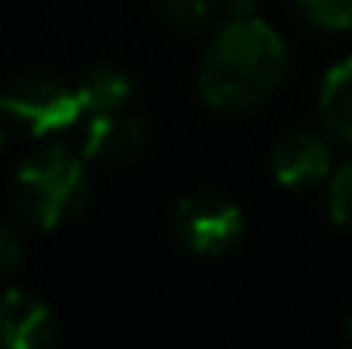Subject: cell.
<instances>
[{"label": "cell", "instance_id": "6da1fadb", "mask_svg": "<svg viewBox=\"0 0 352 349\" xmlns=\"http://www.w3.org/2000/svg\"><path fill=\"white\" fill-rule=\"evenodd\" d=\"M287 76V48L284 38L263 24L256 14L230 17L216 28L202 65H199V93L212 110H253Z\"/></svg>", "mask_w": 352, "mask_h": 349}, {"label": "cell", "instance_id": "5b68a950", "mask_svg": "<svg viewBox=\"0 0 352 349\" xmlns=\"http://www.w3.org/2000/svg\"><path fill=\"white\" fill-rule=\"evenodd\" d=\"M58 329L52 308L24 288H7L0 295V349H45L55 346Z\"/></svg>", "mask_w": 352, "mask_h": 349}, {"label": "cell", "instance_id": "ba28073f", "mask_svg": "<svg viewBox=\"0 0 352 349\" xmlns=\"http://www.w3.org/2000/svg\"><path fill=\"white\" fill-rule=\"evenodd\" d=\"M318 116L336 140L352 147V55L325 72L318 89Z\"/></svg>", "mask_w": 352, "mask_h": 349}, {"label": "cell", "instance_id": "2e32d148", "mask_svg": "<svg viewBox=\"0 0 352 349\" xmlns=\"http://www.w3.org/2000/svg\"><path fill=\"white\" fill-rule=\"evenodd\" d=\"M349 339H352V319H349Z\"/></svg>", "mask_w": 352, "mask_h": 349}, {"label": "cell", "instance_id": "277c9868", "mask_svg": "<svg viewBox=\"0 0 352 349\" xmlns=\"http://www.w3.org/2000/svg\"><path fill=\"white\" fill-rule=\"evenodd\" d=\"M246 230L243 213L233 199L216 192L185 195L175 209V233L185 250L199 257H223L230 253Z\"/></svg>", "mask_w": 352, "mask_h": 349}, {"label": "cell", "instance_id": "9a60e30c", "mask_svg": "<svg viewBox=\"0 0 352 349\" xmlns=\"http://www.w3.org/2000/svg\"><path fill=\"white\" fill-rule=\"evenodd\" d=\"M0 147H3V130H0Z\"/></svg>", "mask_w": 352, "mask_h": 349}, {"label": "cell", "instance_id": "9c48e42d", "mask_svg": "<svg viewBox=\"0 0 352 349\" xmlns=\"http://www.w3.org/2000/svg\"><path fill=\"white\" fill-rule=\"evenodd\" d=\"M76 96H79L82 114H113V110H123L126 100L133 96V83L123 69L93 65L76 83Z\"/></svg>", "mask_w": 352, "mask_h": 349}, {"label": "cell", "instance_id": "5bb4252c", "mask_svg": "<svg viewBox=\"0 0 352 349\" xmlns=\"http://www.w3.org/2000/svg\"><path fill=\"white\" fill-rule=\"evenodd\" d=\"M233 14H236V17L253 14V0H233Z\"/></svg>", "mask_w": 352, "mask_h": 349}, {"label": "cell", "instance_id": "4fadbf2b", "mask_svg": "<svg viewBox=\"0 0 352 349\" xmlns=\"http://www.w3.org/2000/svg\"><path fill=\"white\" fill-rule=\"evenodd\" d=\"M17 264H21V243H17L14 230H7L0 223V281H7L17 271Z\"/></svg>", "mask_w": 352, "mask_h": 349}, {"label": "cell", "instance_id": "7a4b0ae2", "mask_svg": "<svg viewBox=\"0 0 352 349\" xmlns=\"http://www.w3.org/2000/svg\"><path fill=\"white\" fill-rule=\"evenodd\" d=\"M86 168L76 154L52 144L14 171V206L38 230H55L76 220L86 206Z\"/></svg>", "mask_w": 352, "mask_h": 349}, {"label": "cell", "instance_id": "7c38bea8", "mask_svg": "<svg viewBox=\"0 0 352 349\" xmlns=\"http://www.w3.org/2000/svg\"><path fill=\"white\" fill-rule=\"evenodd\" d=\"M329 216L352 230V161L339 165L332 171V182H329Z\"/></svg>", "mask_w": 352, "mask_h": 349}, {"label": "cell", "instance_id": "8992f818", "mask_svg": "<svg viewBox=\"0 0 352 349\" xmlns=\"http://www.w3.org/2000/svg\"><path fill=\"white\" fill-rule=\"evenodd\" d=\"M270 175L284 189H311L332 175V151L318 134H287L270 154Z\"/></svg>", "mask_w": 352, "mask_h": 349}, {"label": "cell", "instance_id": "30bf717a", "mask_svg": "<svg viewBox=\"0 0 352 349\" xmlns=\"http://www.w3.org/2000/svg\"><path fill=\"white\" fill-rule=\"evenodd\" d=\"M164 14L182 31H206L219 21L223 0H164Z\"/></svg>", "mask_w": 352, "mask_h": 349}, {"label": "cell", "instance_id": "3957f363", "mask_svg": "<svg viewBox=\"0 0 352 349\" xmlns=\"http://www.w3.org/2000/svg\"><path fill=\"white\" fill-rule=\"evenodd\" d=\"M0 110L7 120H14L17 127H24L38 137L52 134V130H65L82 116L76 86H65L41 72L14 79L0 93Z\"/></svg>", "mask_w": 352, "mask_h": 349}, {"label": "cell", "instance_id": "8fae6325", "mask_svg": "<svg viewBox=\"0 0 352 349\" xmlns=\"http://www.w3.org/2000/svg\"><path fill=\"white\" fill-rule=\"evenodd\" d=\"M298 7L322 31H349L352 28V0H298Z\"/></svg>", "mask_w": 352, "mask_h": 349}, {"label": "cell", "instance_id": "52a82bcc", "mask_svg": "<svg viewBox=\"0 0 352 349\" xmlns=\"http://www.w3.org/2000/svg\"><path fill=\"white\" fill-rule=\"evenodd\" d=\"M144 144V123L123 116L120 110L113 114H93L86 127V144L82 158L93 161H130Z\"/></svg>", "mask_w": 352, "mask_h": 349}]
</instances>
